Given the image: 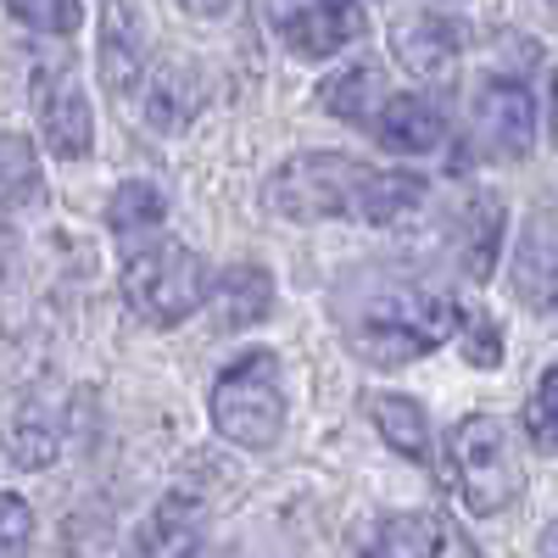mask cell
Wrapping results in <instances>:
<instances>
[{
  "label": "cell",
  "mask_w": 558,
  "mask_h": 558,
  "mask_svg": "<svg viewBox=\"0 0 558 558\" xmlns=\"http://www.w3.org/2000/svg\"><path fill=\"white\" fill-rule=\"evenodd\" d=\"M452 302L436 291H418V286H380V291H363L347 307V341L363 363L375 368H402L413 357L436 352L452 336Z\"/></svg>",
  "instance_id": "obj_1"
},
{
  "label": "cell",
  "mask_w": 558,
  "mask_h": 558,
  "mask_svg": "<svg viewBox=\"0 0 558 558\" xmlns=\"http://www.w3.org/2000/svg\"><path fill=\"white\" fill-rule=\"evenodd\" d=\"M213 430L235 447H274L286 430V368L274 352H246L213 380Z\"/></svg>",
  "instance_id": "obj_2"
},
{
  "label": "cell",
  "mask_w": 558,
  "mask_h": 558,
  "mask_svg": "<svg viewBox=\"0 0 558 558\" xmlns=\"http://www.w3.org/2000/svg\"><path fill=\"white\" fill-rule=\"evenodd\" d=\"M452 481L470 514L492 520L520 497V452H514V425L502 413H470L458 418V430L447 436Z\"/></svg>",
  "instance_id": "obj_3"
},
{
  "label": "cell",
  "mask_w": 558,
  "mask_h": 558,
  "mask_svg": "<svg viewBox=\"0 0 558 558\" xmlns=\"http://www.w3.org/2000/svg\"><path fill=\"white\" fill-rule=\"evenodd\" d=\"M368 168L357 157L341 151H302L286 157L268 184H263V207L274 218H291V223H318V218H352L357 191H363Z\"/></svg>",
  "instance_id": "obj_4"
},
{
  "label": "cell",
  "mask_w": 558,
  "mask_h": 558,
  "mask_svg": "<svg viewBox=\"0 0 558 558\" xmlns=\"http://www.w3.org/2000/svg\"><path fill=\"white\" fill-rule=\"evenodd\" d=\"M123 296L151 324H184L207 302V268L184 241H151L123 257Z\"/></svg>",
  "instance_id": "obj_5"
},
{
  "label": "cell",
  "mask_w": 558,
  "mask_h": 558,
  "mask_svg": "<svg viewBox=\"0 0 558 558\" xmlns=\"http://www.w3.org/2000/svg\"><path fill=\"white\" fill-rule=\"evenodd\" d=\"M475 146L497 162L531 157L536 146V101L520 78H486L475 89Z\"/></svg>",
  "instance_id": "obj_6"
},
{
  "label": "cell",
  "mask_w": 558,
  "mask_h": 558,
  "mask_svg": "<svg viewBox=\"0 0 558 558\" xmlns=\"http://www.w3.org/2000/svg\"><path fill=\"white\" fill-rule=\"evenodd\" d=\"M268 23L296 57H336L363 34L357 0H268Z\"/></svg>",
  "instance_id": "obj_7"
},
{
  "label": "cell",
  "mask_w": 558,
  "mask_h": 558,
  "mask_svg": "<svg viewBox=\"0 0 558 558\" xmlns=\"http://www.w3.org/2000/svg\"><path fill=\"white\" fill-rule=\"evenodd\" d=\"M508 286L531 313H553L558 307V207L542 202L525 229H520V246L508 257Z\"/></svg>",
  "instance_id": "obj_8"
},
{
  "label": "cell",
  "mask_w": 558,
  "mask_h": 558,
  "mask_svg": "<svg viewBox=\"0 0 558 558\" xmlns=\"http://www.w3.org/2000/svg\"><path fill=\"white\" fill-rule=\"evenodd\" d=\"M34 112H39V134H45V146H51L57 157L78 162L89 157V146H96V118H89V101H84V89L73 73H39L34 84Z\"/></svg>",
  "instance_id": "obj_9"
},
{
  "label": "cell",
  "mask_w": 558,
  "mask_h": 558,
  "mask_svg": "<svg viewBox=\"0 0 558 558\" xmlns=\"http://www.w3.org/2000/svg\"><path fill=\"white\" fill-rule=\"evenodd\" d=\"M96 57H101V78L112 96L134 101V89L140 78H146V23H140L134 12V0H107L101 7V45H96Z\"/></svg>",
  "instance_id": "obj_10"
},
{
  "label": "cell",
  "mask_w": 558,
  "mask_h": 558,
  "mask_svg": "<svg viewBox=\"0 0 558 558\" xmlns=\"http://www.w3.org/2000/svg\"><path fill=\"white\" fill-rule=\"evenodd\" d=\"M391 51H397V62H402L413 78H447V73L458 68L463 34H458L452 17L413 12V17H397V23H391Z\"/></svg>",
  "instance_id": "obj_11"
},
{
  "label": "cell",
  "mask_w": 558,
  "mask_h": 558,
  "mask_svg": "<svg viewBox=\"0 0 558 558\" xmlns=\"http://www.w3.org/2000/svg\"><path fill=\"white\" fill-rule=\"evenodd\" d=\"M134 107H140V123L146 129L179 134L202 107V84H196L191 68H179V62L146 68V78H140V89H134Z\"/></svg>",
  "instance_id": "obj_12"
},
{
  "label": "cell",
  "mask_w": 558,
  "mask_h": 558,
  "mask_svg": "<svg viewBox=\"0 0 558 558\" xmlns=\"http://www.w3.org/2000/svg\"><path fill=\"white\" fill-rule=\"evenodd\" d=\"M213 307V324L218 330H252V324H263L274 313V279L263 263H235L207 296Z\"/></svg>",
  "instance_id": "obj_13"
},
{
  "label": "cell",
  "mask_w": 558,
  "mask_h": 558,
  "mask_svg": "<svg viewBox=\"0 0 558 558\" xmlns=\"http://www.w3.org/2000/svg\"><path fill=\"white\" fill-rule=\"evenodd\" d=\"M202 502L191 492H173L140 525V558H202Z\"/></svg>",
  "instance_id": "obj_14"
},
{
  "label": "cell",
  "mask_w": 558,
  "mask_h": 558,
  "mask_svg": "<svg viewBox=\"0 0 558 558\" xmlns=\"http://www.w3.org/2000/svg\"><path fill=\"white\" fill-rule=\"evenodd\" d=\"M368 129H375V140L386 151H397V157H425V151L441 146V134H447L441 112L430 101H418V96H386Z\"/></svg>",
  "instance_id": "obj_15"
},
{
  "label": "cell",
  "mask_w": 558,
  "mask_h": 558,
  "mask_svg": "<svg viewBox=\"0 0 558 558\" xmlns=\"http://www.w3.org/2000/svg\"><path fill=\"white\" fill-rule=\"evenodd\" d=\"M452 246H458V268L470 279H486L502 246V202L492 191H475L452 218Z\"/></svg>",
  "instance_id": "obj_16"
},
{
  "label": "cell",
  "mask_w": 558,
  "mask_h": 558,
  "mask_svg": "<svg viewBox=\"0 0 558 558\" xmlns=\"http://www.w3.org/2000/svg\"><path fill=\"white\" fill-rule=\"evenodd\" d=\"M380 101H386V84H380V68H368V62H352L318 84V107L341 123H375Z\"/></svg>",
  "instance_id": "obj_17"
},
{
  "label": "cell",
  "mask_w": 558,
  "mask_h": 558,
  "mask_svg": "<svg viewBox=\"0 0 558 558\" xmlns=\"http://www.w3.org/2000/svg\"><path fill=\"white\" fill-rule=\"evenodd\" d=\"M418 207H425V179H413V173H375V168H368L352 218H363V223H402Z\"/></svg>",
  "instance_id": "obj_18"
},
{
  "label": "cell",
  "mask_w": 558,
  "mask_h": 558,
  "mask_svg": "<svg viewBox=\"0 0 558 558\" xmlns=\"http://www.w3.org/2000/svg\"><path fill=\"white\" fill-rule=\"evenodd\" d=\"M7 452H12L17 470H45V463H57V452H62V425H57V413L45 408V402H23V408L12 413Z\"/></svg>",
  "instance_id": "obj_19"
},
{
  "label": "cell",
  "mask_w": 558,
  "mask_h": 558,
  "mask_svg": "<svg viewBox=\"0 0 558 558\" xmlns=\"http://www.w3.org/2000/svg\"><path fill=\"white\" fill-rule=\"evenodd\" d=\"M363 558H441V520L425 514V508L391 514L375 531V542L363 547Z\"/></svg>",
  "instance_id": "obj_20"
},
{
  "label": "cell",
  "mask_w": 558,
  "mask_h": 558,
  "mask_svg": "<svg viewBox=\"0 0 558 558\" xmlns=\"http://www.w3.org/2000/svg\"><path fill=\"white\" fill-rule=\"evenodd\" d=\"M368 418L386 436V447H397L402 458H430V413L413 397H375L368 402Z\"/></svg>",
  "instance_id": "obj_21"
},
{
  "label": "cell",
  "mask_w": 558,
  "mask_h": 558,
  "mask_svg": "<svg viewBox=\"0 0 558 558\" xmlns=\"http://www.w3.org/2000/svg\"><path fill=\"white\" fill-rule=\"evenodd\" d=\"M162 213H168V202H162L157 184H146V179L118 184L112 202H107V223L118 229V235H140V229H157Z\"/></svg>",
  "instance_id": "obj_22"
},
{
  "label": "cell",
  "mask_w": 558,
  "mask_h": 558,
  "mask_svg": "<svg viewBox=\"0 0 558 558\" xmlns=\"http://www.w3.org/2000/svg\"><path fill=\"white\" fill-rule=\"evenodd\" d=\"M525 436L542 458H558V363L542 368V380L525 402Z\"/></svg>",
  "instance_id": "obj_23"
},
{
  "label": "cell",
  "mask_w": 558,
  "mask_h": 558,
  "mask_svg": "<svg viewBox=\"0 0 558 558\" xmlns=\"http://www.w3.org/2000/svg\"><path fill=\"white\" fill-rule=\"evenodd\" d=\"M7 12L39 34H73L78 28V0H7Z\"/></svg>",
  "instance_id": "obj_24"
},
{
  "label": "cell",
  "mask_w": 558,
  "mask_h": 558,
  "mask_svg": "<svg viewBox=\"0 0 558 558\" xmlns=\"http://www.w3.org/2000/svg\"><path fill=\"white\" fill-rule=\"evenodd\" d=\"M34 542V508L17 492H0V558H28Z\"/></svg>",
  "instance_id": "obj_25"
},
{
  "label": "cell",
  "mask_w": 558,
  "mask_h": 558,
  "mask_svg": "<svg viewBox=\"0 0 558 558\" xmlns=\"http://www.w3.org/2000/svg\"><path fill=\"white\" fill-rule=\"evenodd\" d=\"M458 336H463V363H475V368H497L502 363V330L486 313L458 318Z\"/></svg>",
  "instance_id": "obj_26"
},
{
  "label": "cell",
  "mask_w": 558,
  "mask_h": 558,
  "mask_svg": "<svg viewBox=\"0 0 558 558\" xmlns=\"http://www.w3.org/2000/svg\"><path fill=\"white\" fill-rule=\"evenodd\" d=\"M12 191H34V151H28V140L0 134V196H12Z\"/></svg>",
  "instance_id": "obj_27"
},
{
  "label": "cell",
  "mask_w": 558,
  "mask_h": 558,
  "mask_svg": "<svg viewBox=\"0 0 558 558\" xmlns=\"http://www.w3.org/2000/svg\"><path fill=\"white\" fill-rule=\"evenodd\" d=\"M229 7H235V0H184V12H191V17H223Z\"/></svg>",
  "instance_id": "obj_28"
},
{
  "label": "cell",
  "mask_w": 558,
  "mask_h": 558,
  "mask_svg": "<svg viewBox=\"0 0 558 558\" xmlns=\"http://www.w3.org/2000/svg\"><path fill=\"white\" fill-rule=\"evenodd\" d=\"M542 558H558V514H553L547 531H542Z\"/></svg>",
  "instance_id": "obj_29"
},
{
  "label": "cell",
  "mask_w": 558,
  "mask_h": 558,
  "mask_svg": "<svg viewBox=\"0 0 558 558\" xmlns=\"http://www.w3.org/2000/svg\"><path fill=\"white\" fill-rule=\"evenodd\" d=\"M553 129H558V84H553Z\"/></svg>",
  "instance_id": "obj_30"
}]
</instances>
